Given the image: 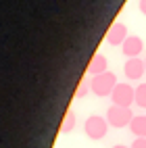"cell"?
I'll return each instance as SVG.
<instances>
[{
  "label": "cell",
  "mask_w": 146,
  "mask_h": 148,
  "mask_svg": "<svg viewBox=\"0 0 146 148\" xmlns=\"http://www.w3.org/2000/svg\"><path fill=\"white\" fill-rule=\"evenodd\" d=\"M111 100L117 106L130 108L132 104H136V88H132L130 84H117V88L111 94Z\"/></svg>",
  "instance_id": "4"
},
{
  "label": "cell",
  "mask_w": 146,
  "mask_h": 148,
  "mask_svg": "<svg viewBox=\"0 0 146 148\" xmlns=\"http://www.w3.org/2000/svg\"><path fill=\"white\" fill-rule=\"evenodd\" d=\"M86 71L90 73L92 77H94V75H100V73H106V71H109V61H106V56L100 54V52H96V54L90 58Z\"/></svg>",
  "instance_id": "8"
},
{
  "label": "cell",
  "mask_w": 146,
  "mask_h": 148,
  "mask_svg": "<svg viewBox=\"0 0 146 148\" xmlns=\"http://www.w3.org/2000/svg\"><path fill=\"white\" fill-rule=\"evenodd\" d=\"M130 132L136 138H146V115H136L130 123Z\"/></svg>",
  "instance_id": "9"
},
{
  "label": "cell",
  "mask_w": 146,
  "mask_h": 148,
  "mask_svg": "<svg viewBox=\"0 0 146 148\" xmlns=\"http://www.w3.org/2000/svg\"><path fill=\"white\" fill-rule=\"evenodd\" d=\"M138 8H140V13L146 17V0H140V2H138Z\"/></svg>",
  "instance_id": "14"
},
{
  "label": "cell",
  "mask_w": 146,
  "mask_h": 148,
  "mask_svg": "<svg viewBox=\"0 0 146 148\" xmlns=\"http://www.w3.org/2000/svg\"><path fill=\"white\" fill-rule=\"evenodd\" d=\"M73 127H75V113L73 111H67L65 117H63V123H61V132L63 134H69V132H73Z\"/></svg>",
  "instance_id": "10"
},
{
  "label": "cell",
  "mask_w": 146,
  "mask_h": 148,
  "mask_svg": "<svg viewBox=\"0 0 146 148\" xmlns=\"http://www.w3.org/2000/svg\"><path fill=\"white\" fill-rule=\"evenodd\" d=\"M144 65H146V58H144Z\"/></svg>",
  "instance_id": "16"
},
{
  "label": "cell",
  "mask_w": 146,
  "mask_h": 148,
  "mask_svg": "<svg viewBox=\"0 0 146 148\" xmlns=\"http://www.w3.org/2000/svg\"><path fill=\"white\" fill-rule=\"evenodd\" d=\"M113 148H132V146H123V144H115Z\"/></svg>",
  "instance_id": "15"
},
{
  "label": "cell",
  "mask_w": 146,
  "mask_h": 148,
  "mask_svg": "<svg viewBox=\"0 0 146 148\" xmlns=\"http://www.w3.org/2000/svg\"><path fill=\"white\" fill-rule=\"evenodd\" d=\"M117 84H119V82H117V75L111 73V71H106V73H100V75H94L92 77V79H90V90L96 96L106 98V96L113 94Z\"/></svg>",
  "instance_id": "1"
},
{
  "label": "cell",
  "mask_w": 146,
  "mask_h": 148,
  "mask_svg": "<svg viewBox=\"0 0 146 148\" xmlns=\"http://www.w3.org/2000/svg\"><path fill=\"white\" fill-rule=\"evenodd\" d=\"M123 73H125L127 79L138 82V79H142V75L146 73V65H144V61L140 56L138 58H127L125 65H123Z\"/></svg>",
  "instance_id": "6"
},
{
  "label": "cell",
  "mask_w": 146,
  "mask_h": 148,
  "mask_svg": "<svg viewBox=\"0 0 146 148\" xmlns=\"http://www.w3.org/2000/svg\"><path fill=\"white\" fill-rule=\"evenodd\" d=\"M84 132L90 140H102L109 132V121L102 115H90L84 121Z\"/></svg>",
  "instance_id": "2"
},
{
  "label": "cell",
  "mask_w": 146,
  "mask_h": 148,
  "mask_svg": "<svg viewBox=\"0 0 146 148\" xmlns=\"http://www.w3.org/2000/svg\"><path fill=\"white\" fill-rule=\"evenodd\" d=\"M132 148H146V138H136L132 142Z\"/></svg>",
  "instance_id": "13"
},
{
  "label": "cell",
  "mask_w": 146,
  "mask_h": 148,
  "mask_svg": "<svg viewBox=\"0 0 146 148\" xmlns=\"http://www.w3.org/2000/svg\"><path fill=\"white\" fill-rule=\"evenodd\" d=\"M88 92H92V90H90V82H82L80 88L75 90V98H84Z\"/></svg>",
  "instance_id": "12"
},
{
  "label": "cell",
  "mask_w": 146,
  "mask_h": 148,
  "mask_svg": "<svg viewBox=\"0 0 146 148\" xmlns=\"http://www.w3.org/2000/svg\"><path fill=\"white\" fill-rule=\"evenodd\" d=\"M134 117L136 115L132 113V108L117 106V104H111L109 111H106V121H109L111 127H117V130H121V127H130Z\"/></svg>",
  "instance_id": "3"
},
{
  "label": "cell",
  "mask_w": 146,
  "mask_h": 148,
  "mask_svg": "<svg viewBox=\"0 0 146 148\" xmlns=\"http://www.w3.org/2000/svg\"><path fill=\"white\" fill-rule=\"evenodd\" d=\"M127 25L121 23V21H115L109 32H106V42H109L111 46H123V42L127 40Z\"/></svg>",
  "instance_id": "5"
},
{
  "label": "cell",
  "mask_w": 146,
  "mask_h": 148,
  "mask_svg": "<svg viewBox=\"0 0 146 148\" xmlns=\"http://www.w3.org/2000/svg\"><path fill=\"white\" fill-rule=\"evenodd\" d=\"M136 104L140 108H146V84H140L136 88Z\"/></svg>",
  "instance_id": "11"
},
{
  "label": "cell",
  "mask_w": 146,
  "mask_h": 148,
  "mask_svg": "<svg viewBox=\"0 0 146 148\" xmlns=\"http://www.w3.org/2000/svg\"><path fill=\"white\" fill-rule=\"evenodd\" d=\"M123 54L127 56V58H138L140 52L144 50V42H142V38L140 36H130L127 40L123 42Z\"/></svg>",
  "instance_id": "7"
}]
</instances>
